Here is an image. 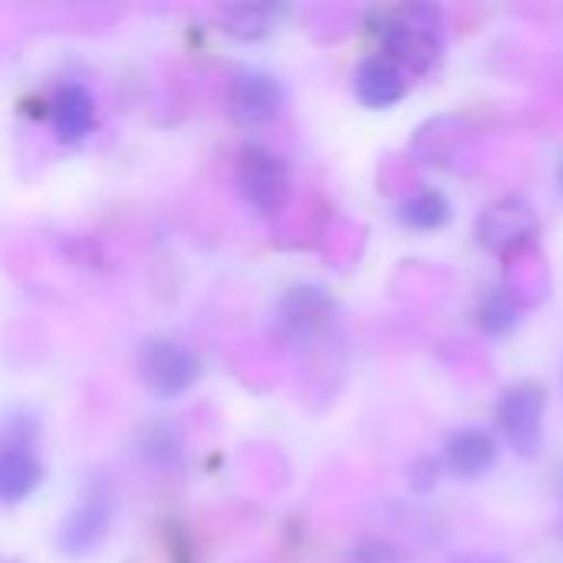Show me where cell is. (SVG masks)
<instances>
[{
  "label": "cell",
  "mask_w": 563,
  "mask_h": 563,
  "mask_svg": "<svg viewBox=\"0 0 563 563\" xmlns=\"http://www.w3.org/2000/svg\"><path fill=\"white\" fill-rule=\"evenodd\" d=\"M379 36L383 56L406 73H429L445 53V16L435 3H406L386 16Z\"/></svg>",
  "instance_id": "6da1fadb"
},
{
  "label": "cell",
  "mask_w": 563,
  "mask_h": 563,
  "mask_svg": "<svg viewBox=\"0 0 563 563\" xmlns=\"http://www.w3.org/2000/svg\"><path fill=\"white\" fill-rule=\"evenodd\" d=\"M544 409H548V389L541 383H515L505 389L498 406V426L508 439V445L521 459H534L544 442Z\"/></svg>",
  "instance_id": "7a4b0ae2"
},
{
  "label": "cell",
  "mask_w": 563,
  "mask_h": 563,
  "mask_svg": "<svg viewBox=\"0 0 563 563\" xmlns=\"http://www.w3.org/2000/svg\"><path fill=\"white\" fill-rule=\"evenodd\" d=\"M234 178H238V188H241L244 201L254 205L264 214L280 211L287 195H290V168H287V162L277 152L264 148V145H244L241 148Z\"/></svg>",
  "instance_id": "3957f363"
},
{
  "label": "cell",
  "mask_w": 563,
  "mask_h": 563,
  "mask_svg": "<svg viewBox=\"0 0 563 563\" xmlns=\"http://www.w3.org/2000/svg\"><path fill=\"white\" fill-rule=\"evenodd\" d=\"M139 373L145 379V386L162 396V399H175L181 396L185 389H191L201 376V363L198 356L175 343V340H148L139 353Z\"/></svg>",
  "instance_id": "277c9868"
},
{
  "label": "cell",
  "mask_w": 563,
  "mask_h": 563,
  "mask_svg": "<svg viewBox=\"0 0 563 563\" xmlns=\"http://www.w3.org/2000/svg\"><path fill=\"white\" fill-rule=\"evenodd\" d=\"M284 109V86L264 69H238L228 82V112L244 129H261Z\"/></svg>",
  "instance_id": "5b68a950"
},
{
  "label": "cell",
  "mask_w": 563,
  "mask_h": 563,
  "mask_svg": "<svg viewBox=\"0 0 563 563\" xmlns=\"http://www.w3.org/2000/svg\"><path fill=\"white\" fill-rule=\"evenodd\" d=\"M109 495L106 492H96L89 488L86 498L73 508V515L63 521L59 528V548L69 554V558H82L89 551H96L109 531Z\"/></svg>",
  "instance_id": "8992f818"
},
{
  "label": "cell",
  "mask_w": 563,
  "mask_h": 563,
  "mask_svg": "<svg viewBox=\"0 0 563 563\" xmlns=\"http://www.w3.org/2000/svg\"><path fill=\"white\" fill-rule=\"evenodd\" d=\"M353 89L366 109H393L409 92V73L399 63H393L389 56L376 53L356 66Z\"/></svg>",
  "instance_id": "52a82bcc"
},
{
  "label": "cell",
  "mask_w": 563,
  "mask_h": 563,
  "mask_svg": "<svg viewBox=\"0 0 563 563\" xmlns=\"http://www.w3.org/2000/svg\"><path fill=\"white\" fill-rule=\"evenodd\" d=\"M498 442L488 429H478V426H468V429H459L449 435L445 442V468L455 475V478H465V482H478L485 478L488 472H495L498 465Z\"/></svg>",
  "instance_id": "ba28073f"
},
{
  "label": "cell",
  "mask_w": 563,
  "mask_h": 563,
  "mask_svg": "<svg viewBox=\"0 0 563 563\" xmlns=\"http://www.w3.org/2000/svg\"><path fill=\"white\" fill-rule=\"evenodd\" d=\"M49 125H53V135L66 145H76L82 142L92 125H96V99L86 86L79 82H63L56 92H53V102H49Z\"/></svg>",
  "instance_id": "9c48e42d"
},
{
  "label": "cell",
  "mask_w": 563,
  "mask_h": 563,
  "mask_svg": "<svg viewBox=\"0 0 563 563\" xmlns=\"http://www.w3.org/2000/svg\"><path fill=\"white\" fill-rule=\"evenodd\" d=\"M43 478V468L36 455L26 445H7L0 449V501L16 505L36 492Z\"/></svg>",
  "instance_id": "30bf717a"
},
{
  "label": "cell",
  "mask_w": 563,
  "mask_h": 563,
  "mask_svg": "<svg viewBox=\"0 0 563 563\" xmlns=\"http://www.w3.org/2000/svg\"><path fill=\"white\" fill-rule=\"evenodd\" d=\"M333 313V300L320 287H294L284 297V323L294 333H313L320 330Z\"/></svg>",
  "instance_id": "8fae6325"
},
{
  "label": "cell",
  "mask_w": 563,
  "mask_h": 563,
  "mask_svg": "<svg viewBox=\"0 0 563 563\" xmlns=\"http://www.w3.org/2000/svg\"><path fill=\"white\" fill-rule=\"evenodd\" d=\"M399 221L412 231H439L452 221V201L439 188H422L399 205Z\"/></svg>",
  "instance_id": "7c38bea8"
},
{
  "label": "cell",
  "mask_w": 563,
  "mask_h": 563,
  "mask_svg": "<svg viewBox=\"0 0 563 563\" xmlns=\"http://www.w3.org/2000/svg\"><path fill=\"white\" fill-rule=\"evenodd\" d=\"M478 327L488 336H505V333H511L518 327V310H515V303H511V297L505 290L495 287L492 294L482 297V303H478Z\"/></svg>",
  "instance_id": "4fadbf2b"
},
{
  "label": "cell",
  "mask_w": 563,
  "mask_h": 563,
  "mask_svg": "<svg viewBox=\"0 0 563 563\" xmlns=\"http://www.w3.org/2000/svg\"><path fill=\"white\" fill-rule=\"evenodd\" d=\"M228 30L247 40H257L271 30V10L257 7V3H241V7H228Z\"/></svg>",
  "instance_id": "5bb4252c"
},
{
  "label": "cell",
  "mask_w": 563,
  "mask_h": 563,
  "mask_svg": "<svg viewBox=\"0 0 563 563\" xmlns=\"http://www.w3.org/2000/svg\"><path fill=\"white\" fill-rule=\"evenodd\" d=\"M353 563H399V551L389 544V541H379V538H366L353 548L350 554Z\"/></svg>",
  "instance_id": "9a60e30c"
},
{
  "label": "cell",
  "mask_w": 563,
  "mask_h": 563,
  "mask_svg": "<svg viewBox=\"0 0 563 563\" xmlns=\"http://www.w3.org/2000/svg\"><path fill=\"white\" fill-rule=\"evenodd\" d=\"M409 485H412V492L429 495V492L439 485V462L429 459V455L416 459V462L409 465Z\"/></svg>",
  "instance_id": "2e32d148"
},
{
  "label": "cell",
  "mask_w": 563,
  "mask_h": 563,
  "mask_svg": "<svg viewBox=\"0 0 563 563\" xmlns=\"http://www.w3.org/2000/svg\"><path fill=\"white\" fill-rule=\"evenodd\" d=\"M452 563H508V561H501V558H492V554H475V551H468V554H459V558H452Z\"/></svg>",
  "instance_id": "e0dca14e"
},
{
  "label": "cell",
  "mask_w": 563,
  "mask_h": 563,
  "mask_svg": "<svg viewBox=\"0 0 563 563\" xmlns=\"http://www.w3.org/2000/svg\"><path fill=\"white\" fill-rule=\"evenodd\" d=\"M558 181H561V191H563V155H561V165H558Z\"/></svg>",
  "instance_id": "ac0fdd59"
}]
</instances>
